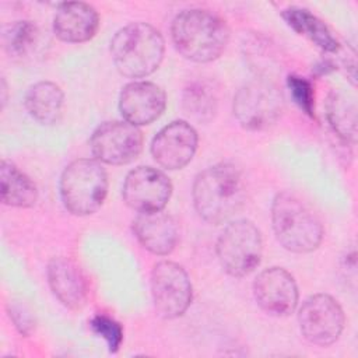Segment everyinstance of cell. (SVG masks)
I'll return each mask as SVG.
<instances>
[{
  "label": "cell",
  "instance_id": "obj_1",
  "mask_svg": "<svg viewBox=\"0 0 358 358\" xmlns=\"http://www.w3.org/2000/svg\"><path fill=\"white\" fill-rule=\"evenodd\" d=\"M192 197L197 214L204 221L222 224L238 213L245 201L242 172L229 162L208 166L196 176Z\"/></svg>",
  "mask_w": 358,
  "mask_h": 358
},
{
  "label": "cell",
  "instance_id": "obj_2",
  "mask_svg": "<svg viewBox=\"0 0 358 358\" xmlns=\"http://www.w3.org/2000/svg\"><path fill=\"white\" fill-rule=\"evenodd\" d=\"M171 36L187 60L208 63L218 59L229 41V28L217 14L203 8L180 11L172 21Z\"/></svg>",
  "mask_w": 358,
  "mask_h": 358
},
{
  "label": "cell",
  "instance_id": "obj_3",
  "mask_svg": "<svg viewBox=\"0 0 358 358\" xmlns=\"http://www.w3.org/2000/svg\"><path fill=\"white\" fill-rule=\"evenodd\" d=\"M165 41L147 22H131L120 28L110 41V55L117 71L129 78L152 74L162 63Z\"/></svg>",
  "mask_w": 358,
  "mask_h": 358
},
{
  "label": "cell",
  "instance_id": "obj_4",
  "mask_svg": "<svg viewBox=\"0 0 358 358\" xmlns=\"http://www.w3.org/2000/svg\"><path fill=\"white\" fill-rule=\"evenodd\" d=\"M273 231L280 245L292 253H310L323 239L316 214L294 193L281 192L271 203Z\"/></svg>",
  "mask_w": 358,
  "mask_h": 358
},
{
  "label": "cell",
  "instance_id": "obj_5",
  "mask_svg": "<svg viewBox=\"0 0 358 358\" xmlns=\"http://www.w3.org/2000/svg\"><path fill=\"white\" fill-rule=\"evenodd\" d=\"M108 173L98 159L78 158L60 176V197L74 215H91L101 208L108 194Z\"/></svg>",
  "mask_w": 358,
  "mask_h": 358
},
{
  "label": "cell",
  "instance_id": "obj_6",
  "mask_svg": "<svg viewBox=\"0 0 358 358\" xmlns=\"http://www.w3.org/2000/svg\"><path fill=\"white\" fill-rule=\"evenodd\" d=\"M232 109L234 116L243 129L260 131L271 127L281 117L284 96L274 81L260 77L238 90Z\"/></svg>",
  "mask_w": 358,
  "mask_h": 358
},
{
  "label": "cell",
  "instance_id": "obj_7",
  "mask_svg": "<svg viewBox=\"0 0 358 358\" xmlns=\"http://www.w3.org/2000/svg\"><path fill=\"white\" fill-rule=\"evenodd\" d=\"M215 252L224 271L242 278L260 264L263 255L262 234L249 220L232 221L218 236Z\"/></svg>",
  "mask_w": 358,
  "mask_h": 358
},
{
  "label": "cell",
  "instance_id": "obj_8",
  "mask_svg": "<svg viewBox=\"0 0 358 358\" xmlns=\"http://www.w3.org/2000/svg\"><path fill=\"white\" fill-rule=\"evenodd\" d=\"M151 295L158 316L164 319L180 317L193 299L189 274L175 262H158L151 271Z\"/></svg>",
  "mask_w": 358,
  "mask_h": 358
},
{
  "label": "cell",
  "instance_id": "obj_9",
  "mask_svg": "<svg viewBox=\"0 0 358 358\" xmlns=\"http://www.w3.org/2000/svg\"><path fill=\"white\" fill-rule=\"evenodd\" d=\"M298 324L305 340L315 345L327 347L341 336L345 316L333 296L316 294L302 303L298 312Z\"/></svg>",
  "mask_w": 358,
  "mask_h": 358
},
{
  "label": "cell",
  "instance_id": "obj_10",
  "mask_svg": "<svg viewBox=\"0 0 358 358\" xmlns=\"http://www.w3.org/2000/svg\"><path fill=\"white\" fill-rule=\"evenodd\" d=\"M90 147L99 162L124 165L140 155L143 133L137 126L126 120L103 122L91 134Z\"/></svg>",
  "mask_w": 358,
  "mask_h": 358
},
{
  "label": "cell",
  "instance_id": "obj_11",
  "mask_svg": "<svg viewBox=\"0 0 358 358\" xmlns=\"http://www.w3.org/2000/svg\"><path fill=\"white\" fill-rule=\"evenodd\" d=\"M122 196L124 203L134 211H162L172 196V183L159 169L137 166L131 169L123 183Z\"/></svg>",
  "mask_w": 358,
  "mask_h": 358
},
{
  "label": "cell",
  "instance_id": "obj_12",
  "mask_svg": "<svg viewBox=\"0 0 358 358\" xmlns=\"http://www.w3.org/2000/svg\"><path fill=\"white\" fill-rule=\"evenodd\" d=\"M256 303L270 316L285 317L298 306L299 292L294 277L282 267H268L253 281Z\"/></svg>",
  "mask_w": 358,
  "mask_h": 358
},
{
  "label": "cell",
  "instance_id": "obj_13",
  "mask_svg": "<svg viewBox=\"0 0 358 358\" xmlns=\"http://www.w3.org/2000/svg\"><path fill=\"white\" fill-rule=\"evenodd\" d=\"M197 144L199 136L194 127L186 120H173L152 138L151 155L159 166L176 171L193 159Z\"/></svg>",
  "mask_w": 358,
  "mask_h": 358
},
{
  "label": "cell",
  "instance_id": "obj_14",
  "mask_svg": "<svg viewBox=\"0 0 358 358\" xmlns=\"http://www.w3.org/2000/svg\"><path fill=\"white\" fill-rule=\"evenodd\" d=\"M166 95L151 81H131L119 95V110L123 119L134 126L150 124L165 110Z\"/></svg>",
  "mask_w": 358,
  "mask_h": 358
},
{
  "label": "cell",
  "instance_id": "obj_15",
  "mask_svg": "<svg viewBox=\"0 0 358 358\" xmlns=\"http://www.w3.org/2000/svg\"><path fill=\"white\" fill-rule=\"evenodd\" d=\"M131 229L138 243L152 255L166 256L172 253L179 241L176 220L162 211L140 213L133 220Z\"/></svg>",
  "mask_w": 358,
  "mask_h": 358
},
{
  "label": "cell",
  "instance_id": "obj_16",
  "mask_svg": "<svg viewBox=\"0 0 358 358\" xmlns=\"http://www.w3.org/2000/svg\"><path fill=\"white\" fill-rule=\"evenodd\" d=\"M99 28V14L88 3H60L53 17V32L67 43H83L92 39Z\"/></svg>",
  "mask_w": 358,
  "mask_h": 358
},
{
  "label": "cell",
  "instance_id": "obj_17",
  "mask_svg": "<svg viewBox=\"0 0 358 358\" xmlns=\"http://www.w3.org/2000/svg\"><path fill=\"white\" fill-rule=\"evenodd\" d=\"M46 275L53 295L62 305L71 310H78L85 305L88 285L81 268L74 262L55 257L48 264Z\"/></svg>",
  "mask_w": 358,
  "mask_h": 358
},
{
  "label": "cell",
  "instance_id": "obj_18",
  "mask_svg": "<svg viewBox=\"0 0 358 358\" xmlns=\"http://www.w3.org/2000/svg\"><path fill=\"white\" fill-rule=\"evenodd\" d=\"M25 109L39 124L50 126L60 120L64 105L62 88L52 81H39L25 94Z\"/></svg>",
  "mask_w": 358,
  "mask_h": 358
},
{
  "label": "cell",
  "instance_id": "obj_19",
  "mask_svg": "<svg viewBox=\"0 0 358 358\" xmlns=\"http://www.w3.org/2000/svg\"><path fill=\"white\" fill-rule=\"evenodd\" d=\"M285 22L299 35L308 38L319 49L334 53L340 49L338 41L333 36L327 25L306 8L288 7L281 13Z\"/></svg>",
  "mask_w": 358,
  "mask_h": 358
},
{
  "label": "cell",
  "instance_id": "obj_20",
  "mask_svg": "<svg viewBox=\"0 0 358 358\" xmlns=\"http://www.w3.org/2000/svg\"><path fill=\"white\" fill-rule=\"evenodd\" d=\"M1 201L11 207L28 208L38 200L36 185L13 162L3 159L0 168Z\"/></svg>",
  "mask_w": 358,
  "mask_h": 358
},
{
  "label": "cell",
  "instance_id": "obj_21",
  "mask_svg": "<svg viewBox=\"0 0 358 358\" xmlns=\"http://www.w3.org/2000/svg\"><path fill=\"white\" fill-rule=\"evenodd\" d=\"M326 117L331 130L345 143H354L357 137L355 102L341 91H331L326 101Z\"/></svg>",
  "mask_w": 358,
  "mask_h": 358
},
{
  "label": "cell",
  "instance_id": "obj_22",
  "mask_svg": "<svg viewBox=\"0 0 358 358\" xmlns=\"http://www.w3.org/2000/svg\"><path fill=\"white\" fill-rule=\"evenodd\" d=\"M217 105V90L207 81H193L183 91V110L200 123H207L214 117Z\"/></svg>",
  "mask_w": 358,
  "mask_h": 358
},
{
  "label": "cell",
  "instance_id": "obj_23",
  "mask_svg": "<svg viewBox=\"0 0 358 358\" xmlns=\"http://www.w3.org/2000/svg\"><path fill=\"white\" fill-rule=\"evenodd\" d=\"M39 39V29L32 21H15L4 34V48L14 59L28 56Z\"/></svg>",
  "mask_w": 358,
  "mask_h": 358
},
{
  "label": "cell",
  "instance_id": "obj_24",
  "mask_svg": "<svg viewBox=\"0 0 358 358\" xmlns=\"http://www.w3.org/2000/svg\"><path fill=\"white\" fill-rule=\"evenodd\" d=\"M287 85L289 88L294 102L299 106V109L305 112L308 116H313L315 115V91H313L312 83L301 76L291 74L287 78Z\"/></svg>",
  "mask_w": 358,
  "mask_h": 358
},
{
  "label": "cell",
  "instance_id": "obj_25",
  "mask_svg": "<svg viewBox=\"0 0 358 358\" xmlns=\"http://www.w3.org/2000/svg\"><path fill=\"white\" fill-rule=\"evenodd\" d=\"M91 327L98 336H101L106 341L112 352L119 350L123 340V330L115 319L106 315H96L91 320Z\"/></svg>",
  "mask_w": 358,
  "mask_h": 358
},
{
  "label": "cell",
  "instance_id": "obj_26",
  "mask_svg": "<svg viewBox=\"0 0 358 358\" xmlns=\"http://www.w3.org/2000/svg\"><path fill=\"white\" fill-rule=\"evenodd\" d=\"M10 317L13 319L14 324L18 327V330L24 334H28L32 329V320L31 316L21 309V306H13L10 308Z\"/></svg>",
  "mask_w": 358,
  "mask_h": 358
}]
</instances>
